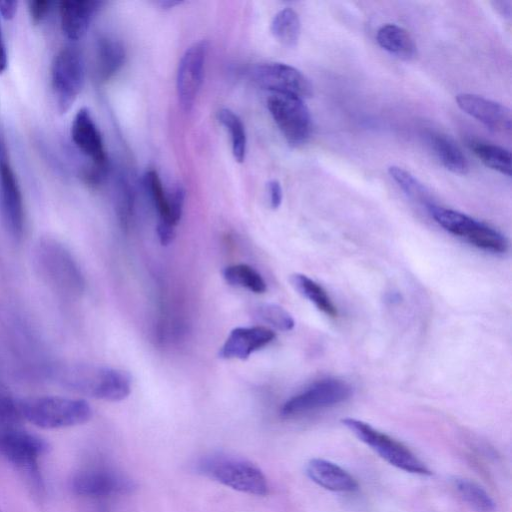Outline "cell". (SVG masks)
<instances>
[{
  "mask_svg": "<svg viewBox=\"0 0 512 512\" xmlns=\"http://www.w3.org/2000/svg\"><path fill=\"white\" fill-rule=\"evenodd\" d=\"M218 120L229 131L235 160L239 163L243 162L246 155L247 137L242 120L228 108L219 110Z\"/></svg>",
  "mask_w": 512,
  "mask_h": 512,
  "instance_id": "f546056e",
  "label": "cell"
},
{
  "mask_svg": "<svg viewBox=\"0 0 512 512\" xmlns=\"http://www.w3.org/2000/svg\"><path fill=\"white\" fill-rule=\"evenodd\" d=\"M0 212L9 233L16 239L23 235L25 211L19 182L10 163L5 140L0 133Z\"/></svg>",
  "mask_w": 512,
  "mask_h": 512,
  "instance_id": "7c38bea8",
  "label": "cell"
},
{
  "mask_svg": "<svg viewBox=\"0 0 512 512\" xmlns=\"http://www.w3.org/2000/svg\"><path fill=\"white\" fill-rule=\"evenodd\" d=\"M198 473L233 490L264 496L269 486L263 472L251 462L226 454H211L197 461Z\"/></svg>",
  "mask_w": 512,
  "mask_h": 512,
  "instance_id": "277c9868",
  "label": "cell"
},
{
  "mask_svg": "<svg viewBox=\"0 0 512 512\" xmlns=\"http://www.w3.org/2000/svg\"><path fill=\"white\" fill-rule=\"evenodd\" d=\"M270 30L274 38L286 47L297 45L301 23L297 12L291 8L280 10L272 19Z\"/></svg>",
  "mask_w": 512,
  "mask_h": 512,
  "instance_id": "4316f807",
  "label": "cell"
},
{
  "mask_svg": "<svg viewBox=\"0 0 512 512\" xmlns=\"http://www.w3.org/2000/svg\"><path fill=\"white\" fill-rule=\"evenodd\" d=\"M267 108L286 141L292 146L302 145L311 132V116L303 99L280 93H271Z\"/></svg>",
  "mask_w": 512,
  "mask_h": 512,
  "instance_id": "30bf717a",
  "label": "cell"
},
{
  "mask_svg": "<svg viewBox=\"0 0 512 512\" xmlns=\"http://www.w3.org/2000/svg\"><path fill=\"white\" fill-rule=\"evenodd\" d=\"M41 437L18 427L0 429V455L32 480L39 481V459L48 451Z\"/></svg>",
  "mask_w": 512,
  "mask_h": 512,
  "instance_id": "ba28073f",
  "label": "cell"
},
{
  "mask_svg": "<svg viewBox=\"0 0 512 512\" xmlns=\"http://www.w3.org/2000/svg\"><path fill=\"white\" fill-rule=\"evenodd\" d=\"M17 7V1H0V16L5 20L14 18Z\"/></svg>",
  "mask_w": 512,
  "mask_h": 512,
  "instance_id": "8d00e7d4",
  "label": "cell"
},
{
  "mask_svg": "<svg viewBox=\"0 0 512 512\" xmlns=\"http://www.w3.org/2000/svg\"><path fill=\"white\" fill-rule=\"evenodd\" d=\"M388 173L410 199L426 208L435 204L427 187L407 170L399 166H390Z\"/></svg>",
  "mask_w": 512,
  "mask_h": 512,
  "instance_id": "83f0119b",
  "label": "cell"
},
{
  "mask_svg": "<svg viewBox=\"0 0 512 512\" xmlns=\"http://www.w3.org/2000/svg\"><path fill=\"white\" fill-rule=\"evenodd\" d=\"M459 497L475 512H495L496 503L478 483L462 477L453 480Z\"/></svg>",
  "mask_w": 512,
  "mask_h": 512,
  "instance_id": "484cf974",
  "label": "cell"
},
{
  "mask_svg": "<svg viewBox=\"0 0 512 512\" xmlns=\"http://www.w3.org/2000/svg\"><path fill=\"white\" fill-rule=\"evenodd\" d=\"M352 393V387L346 381L337 378L322 379L289 398L282 405L281 414L291 417L332 407L348 400Z\"/></svg>",
  "mask_w": 512,
  "mask_h": 512,
  "instance_id": "8fae6325",
  "label": "cell"
},
{
  "mask_svg": "<svg viewBox=\"0 0 512 512\" xmlns=\"http://www.w3.org/2000/svg\"><path fill=\"white\" fill-rule=\"evenodd\" d=\"M428 143L437 159L447 170L461 175L468 172V161L452 138L443 133L430 132Z\"/></svg>",
  "mask_w": 512,
  "mask_h": 512,
  "instance_id": "44dd1931",
  "label": "cell"
},
{
  "mask_svg": "<svg viewBox=\"0 0 512 512\" xmlns=\"http://www.w3.org/2000/svg\"><path fill=\"white\" fill-rule=\"evenodd\" d=\"M51 87L57 109L66 113L80 94L85 80L81 51L67 46L58 51L51 64Z\"/></svg>",
  "mask_w": 512,
  "mask_h": 512,
  "instance_id": "52a82bcc",
  "label": "cell"
},
{
  "mask_svg": "<svg viewBox=\"0 0 512 512\" xmlns=\"http://www.w3.org/2000/svg\"><path fill=\"white\" fill-rule=\"evenodd\" d=\"M159 4L163 8H173L174 6L181 4V2L168 0V1H161V2H159Z\"/></svg>",
  "mask_w": 512,
  "mask_h": 512,
  "instance_id": "f35d334b",
  "label": "cell"
},
{
  "mask_svg": "<svg viewBox=\"0 0 512 512\" xmlns=\"http://www.w3.org/2000/svg\"><path fill=\"white\" fill-rule=\"evenodd\" d=\"M259 319L280 331H290L295 321L292 315L283 307L276 304H263L256 310Z\"/></svg>",
  "mask_w": 512,
  "mask_h": 512,
  "instance_id": "4dcf8cb0",
  "label": "cell"
},
{
  "mask_svg": "<svg viewBox=\"0 0 512 512\" xmlns=\"http://www.w3.org/2000/svg\"><path fill=\"white\" fill-rule=\"evenodd\" d=\"M250 76L255 84L271 93L288 94L301 99L313 94L309 79L300 70L288 64L263 63L253 67Z\"/></svg>",
  "mask_w": 512,
  "mask_h": 512,
  "instance_id": "4fadbf2b",
  "label": "cell"
},
{
  "mask_svg": "<svg viewBox=\"0 0 512 512\" xmlns=\"http://www.w3.org/2000/svg\"><path fill=\"white\" fill-rule=\"evenodd\" d=\"M467 144L484 165L503 175L511 176V153L507 149L476 139H470Z\"/></svg>",
  "mask_w": 512,
  "mask_h": 512,
  "instance_id": "d4e9b609",
  "label": "cell"
},
{
  "mask_svg": "<svg viewBox=\"0 0 512 512\" xmlns=\"http://www.w3.org/2000/svg\"><path fill=\"white\" fill-rule=\"evenodd\" d=\"M101 5L102 2L98 0L61 1L59 15L63 34L73 41L81 39Z\"/></svg>",
  "mask_w": 512,
  "mask_h": 512,
  "instance_id": "ac0fdd59",
  "label": "cell"
},
{
  "mask_svg": "<svg viewBox=\"0 0 512 512\" xmlns=\"http://www.w3.org/2000/svg\"><path fill=\"white\" fill-rule=\"evenodd\" d=\"M69 488L77 496L103 498L131 493L136 485L120 472L106 468H88L72 475Z\"/></svg>",
  "mask_w": 512,
  "mask_h": 512,
  "instance_id": "5bb4252c",
  "label": "cell"
},
{
  "mask_svg": "<svg viewBox=\"0 0 512 512\" xmlns=\"http://www.w3.org/2000/svg\"><path fill=\"white\" fill-rule=\"evenodd\" d=\"M71 139L76 149L91 161L84 173L90 183L101 181L107 170V155L101 133L88 108L77 111L71 124Z\"/></svg>",
  "mask_w": 512,
  "mask_h": 512,
  "instance_id": "9c48e42d",
  "label": "cell"
},
{
  "mask_svg": "<svg viewBox=\"0 0 512 512\" xmlns=\"http://www.w3.org/2000/svg\"><path fill=\"white\" fill-rule=\"evenodd\" d=\"M35 269L51 290L65 299L79 298L85 278L72 252L52 237L38 240L33 249Z\"/></svg>",
  "mask_w": 512,
  "mask_h": 512,
  "instance_id": "7a4b0ae2",
  "label": "cell"
},
{
  "mask_svg": "<svg viewBox=\"0 0 512 512\" xmlns=\"http://www.w3.org/2000/svg\"><path fill=\"white\" fill-rule=\"evenodd\" d=\"M54 2L50 0H33L28 3V10L33 23H41L51 12Z\"/></svg>",
  "mask_w": 512,
  "mask_h": 512,
  "instance_id": "836d02e7",
  "label": "cell"
},
{
  "mask_svg": "<svg viewBox=\"0 0 512 512\" xmlns=\"http://www.w3.org/2000/svg\"><path fill=\"white\" fill-rule=\"evenodd\" d=\"M307 476L317 485L334 492H353L358 482L339 465L320 458L311 459L305 468Z\"/></svg>",
  "mask_w": 512,
  "mask_h": 512,
  "instance_id": "d6986e66",
  "label": "cell"
},
{
  "mask_svg": "<svg viewBox=\"0 0 512 512\" xmlns=\"http://www.w3.org/2000/svg\"><path fill=\"white\" fill-rule=\"evenodd\" d=\"M290 282L295 290L312 302L318 310L332 318L337 316L336 306L320 284L301 273L291 275Z\"/></svg>",
  "mask_w": 512,
  "mask_h": 512,
  "instance_id": "cb8c5ba5",
  "label": "cell"
},
{
  "mask_svg": "<svg viewBox=\"0 0 512 512\" xmlns=\"http://www.w3.org/2000/svg\"><path fill=\"white\" fill-rule=\"evenodd\" d=\"M20 407L23 421L47 430L79 426L93 415L86 400L55 395L20 399Z\"/></svg>",
  "mask_w": 512,
  "mask_h": 512,
  "instance_id": "3957f363",
  "label": "cell"
},
{
  "mask_svg": "<svg viewBox=\"0 0 512 512\" xmlns=\"http://www.w3.org/2000/svg\"><path fill=\"white\" fill-rule=\"evenodd\" d=\"M342 423L361 442L369 446L382 459L405 472L430 475L431 471L408 447L370 424L355 418H344Z\"/></svg>",
  "mask_w": 512,
  "mask_h": 512,
  "instance_id": "8992f818",
  "label": "cell"
},
{
  "mask_svg": "<svg viewBox=\"0 0 512 512\" xmlns=\"http://www.w3.org/2000/svg\"><path fill=\"white\" fill-rule=\"evenodd\" d=\"M274 338V331L267 327L234 328L221 346L219 357L245 360L254 352L271 343Z\"/></svg>",
  "mask_w": 512,
  "mask_h": 512,
  "instance_id": "e0dca14e",
  "label": "cell"
},
{
  "mask_svg": "<svg viewBox=\"0 0 512 512\" xmlns=\"http://www.w3.org/2000/svg\"><path fill=\"white\" fill-rule=\"evenodd\" d=\"M493 9L503 18L510 19L512 15V2L510 0L492 1Z\"/></svg>",
  "mask_w": 512,
  "mask_h": 512,
  "instance_id": "d590c367",
  "label": "cell"
},
{
  "mask_svg": "<svg viewBox=\"0 0 512 512\" xmlns=\"http://www.w3.org/2000/svg\"><path fill=\"white\" fill-rule=\"evenodd\" d=\"M267 190L269 193L270 206L273 209H277L281 205L283 199V191L280 182L275 179L270 180L267 183Z\"/></svg>",
  "mask_w": 512,
  "mask_h": 512,
  "instance_id": "e575fe53",
  "label": "cell"
},
{
  "mask_svg": "<svg viewBox=\"0 0 512 512\" xmlns=\"http://www.w3.org/2000/svg\"><path fill=\"white\" fill-rule=\"evenodd\" d=\"M185 201V190L178 185L168 193V203L172 223L176 226L181 219Z\"/></svg>",
  "mask_w": 512,
  "mask_h": 512,
  "instance_id": "d6a6232c",
  "label": "cell"
},
{
  "mask_svg": "<svg viewBox=\"0 0 512 512\" xmlns=\"http://www.w3.org/2000/svg\"><path fill=\"white\" fill-rule=\"evenodd\" d=\"M7 65H8V54H7V49H6L1 25H0V73H3L6 70Z\"/></svg>",
  "mask_w": 512,
  "mask_h": 512,
  "instance_id": "74e56055",
  "label": "cell"
},
{
  "mask_svg": "<svg viewBox=\"0 0 512 512\" xmlns=\"http://www.w3.org/2000/svg\"><path fill=\"white\" fill-rule=\"evenodd\" d=\"M461 110L484 124L487 128L502 133L511 131V111L505 105L479 95L462 93L456 96Z\"/></svg>",
  "mask_w": 512,
  "mask_h": 512,
  "instance_id": "2e32d148",
  "label": "cell"
},
{
  "mask_svg": "<svg viewBox=\"0 0 512 512\" xmlns=\"http://www.w3.org/2000/svg\"><path fill=\"white\" fill-rule=\"evenodd\" d=\"M125 61L122 43L110 36H101L96 43V71L100 80L113 77Z\"/></svg>",
  "mask_w": 512,
  "mask_h": 512,
  "instance_id": "7402d4cb",
  "label": "cell"
},
{
  "mask_svg": "<svg viewBox=\"0 0 512 512\" xmlns=\"http://www.w3.org/2000/svg\"><path fill=\"white\" fill-rule=\"evenodd\" d=\"M223 277L227 283L242 287L254 293H264L267 285L261 274L247 264H234L223 270Z\"/></svg>",
  "mask_w": 512,
  "mask_h": 512,
  "instance_id": "f1b7e54d",
  "label": "cell"
},
{
  "mask_svg": "<svg viewBox=\"0 0 512 512\" xmlns=\"http://www.w3.org/2000/svg\"><path fill=\"white\" fill-rule=\"evenodd\" d=\"M208 43L201 40L193 43L182 55L177 70L176 87L182 109L189 112L203 82Z\"/></svg>",
  "mask_w": 512,
  "mask_h": 512,
  "instance_id": "9a60e30c",
  "label": "cell"
},
{
  "mask_svg": "<svg viewBox=\"0 0 512 512\" xmlns=\"http://www.w3.org/2000/svg\"><path fill=\"white\" fill-rule=\"evenodd\" d=\"M144 185L159 215L156 228L159 241L162 245H168L175 235V225L170 217L168 193L163 188L158 173L154 170L145 173Z\"/></svg>",
  "mask_w": 512,
  "mask_h": 512,
  "instance_id": "ffe728a7",
  "label": "cell"
},
{
  "mask_svg": "<svg viewBox=\"0 0 512 512\" xmlns=\"http://www.w3.org/2000/svg\"><path fill=\"white\" fill-rule=\"evenodd\" d=\"M427 210L444 230L479 249L494 254H503L508 250L506 237L484 222L436 204Z\"/></svg>",
  "mask_w": 512,
  "mask_h": 512,
  "instance_id": "5b68a950",
  "label": "cell"
},
{
  "mask_svg": "<svg viewBox=\"0 0 512 512\" xmlns=\"http://www.w3.org/2000/svg\"><path fill=\"white\" fill-rule=\"evenodd\" d=\"M21 421L20 399L0 391V428L18 427Z\"/></svg>",
  "mask_w": 512,
  "mask_h": 512,
  "instance_id": "1f68e13d",
  "label": "cell"
},
{
  "mask_svg": "<svg viewBox=\"0 0 512 512\" xmlns=\"http://www.w3.org/2000/svg\"><path fill=\"white\" fill-rule=\"evenodd\" d=\"M376 40L381 48L391 55L402 59L411 60L416 56V44L404 28L395 24L381 26L376 34Z\"/></svg>",
  "mask_w": 512,
  "mask_h": 512,
  "instance_id": "603a6c76",
  "label": "cell"
},
{
  "mask_svg": "<svg viewBox=\"0 0 512 512\" xmlns=\"http://www.w3.org/2000/svg\"><path fill=\"white\" fill-rule=\"evenodd\" d=\"M49 375L62 388L98 400L118 402L131 392L130 375L108 366L62 363L52 366Z\"/></svg>",
  "mask_w": 512,
  "mask_h": 512,
  "instance_id": "6da1fadb",
  "label": "cell"
},
{
  "mask_svg": "<svg viewBox=\"0 0 512 512\" xmlns=\"http://www.w3.org/2000/svg\"><path fill=\"white\" fill-rule=\"evenodd\" d=\"M0 512H2V511L0 510Z\"/></svg>",
  "mask_w": 512,
  "mask_h": 512,
  "instance_id": "ab89813d",
  "label": "cell"
}]
</instances>
